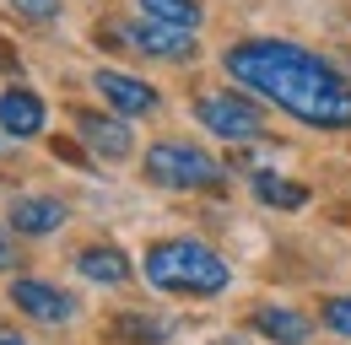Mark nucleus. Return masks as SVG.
Here are the masks:
<instances>
[{"label":"nucleus","mask_w":351,"mask_h":345,"mask_svg":"<svg viewBox=\"0 0 351 345\" xmlns=\"http://www.w3.org/2000/svg\"><path fill=\"white\" fill-rule=\"evenodd\" d=\"M227 76L243 81L249 92L270 97L276 108H287L292 119H303L313 129H351V86L298 43L281 38H249L232 43L221 54Z\"/></svg>","instance_id":"obj_1"},{"label":"nucleus","mask_w":351,"mask_h":345,"mask_svg":"<svg viewBox=\"0 0 351 345\" xmlns=\"http://www.w3.org/2000/svg\"><path fill=\"white\" fill-rule=\"evenodd\" d=\"M146 281L157 292H178V297H217L232 281V270L221 264L217 248L195 243V238H168L146 248Z\"/></svg>","instance_id":"obj_2"},{"label":"nucleus","mask_w":351,"mask_h":345,"mask_svg":"<svg viewBox=\"0 0 351 345\" xmlns=\"http://www.w3.org/2000/svg\"><path fill=\"white\" fill-rule=\"evenodd\" d=\"M146 178L162 189H211V183H221V168L217 157H206L189 140H162L146 151Z\"/></svg>","instance_id":"obj_3"},{"label":"nucleus","mask_w":351,"mask_h":345,"mask_svg":"<svg viewBox=\"0 0 351 345\" xmlns=\"http://www.w3.org/2000/svg\"><path fill=\"white\" fill-rule=\"evenodd\" d=\"M195 119L221 135V140H260L265 135V114L243 97V92H211V97H200L195 103Z\"/></svg>","instance_id":"obj_4"},{"label":"nucleus","mask_w":351,"mask_h":345,"mask_svg":"<svg viewBox=\"0 0 351 345\" xmlns=\"http://www.w3.org/2000/svg\"><path fill=\"white\" fill-rule=\"evenodd\" d=\"M125 38L135 43V54H152V60H189L195 54V38L184 33V27H168V22H130L125 27Z\"/></svg>","instance_id":"obj_5"},{"label":"nucleus","mask_w":351,"mask_h":345,"mask_svg":"<svg viewBox=\"0 0 351 345\" xmlns=\"http://www.w3.org/2000/svg\"><path fill=\"white\" fill-rule=\"evenodd\" d=\"M11 302L38 324H71V313H76V302L54 286H44V281H11Z\"/></svg>","instance_id":"obj_6"},{"label":"nucleus","mask_w":351,"mask_h":345,"mask_svg":"<svg viewBox=\"0 0 351 345\" xmlns=\"http://www.w3.org/2000/svg\"><path fill=\"white\" fill-rule=\"evenodd\" d=\"M92 86H97L103 103L119 108V114H152V108H157V92L146 81H135V76H125V71H97Z\"/></svg>","instance_id":"obj_7"},{"label":"nucleus","mask_w":351,"mask_h":345,"mask_svg":"<svg viewBox=\"0 0 351 345\" xmlns=\"http://www.w3.org/2000/svg\"><path fill=\"white\" fill-rule=\"evenodd\" d=\"M0 129L16 135V140L38 135V129H44V103H38V92H27V86L0 92Z\"/></svg>","instance_id":"obj_8"},{"label":"nucleus","mask_w":351,"mask_h":345,"mask_svg":"<svg viewBox=\"0 0 351 345\" xmlns=\"http://www.w3.org/2000/svg\"><path fill=\"white\" fill-rule=\"evenodd\" d=\"M76 129H82V140H87L97 157H108V162H119V157H130V129L119 125V119H103V114H82L76 119Z\"/></svg>","instance_id":"obj_9"},{"label":"nucleus","mask_w":351,"mask_h":345,"mask_svg":"<svg viewBox=\"0 0 351 345\" xmlns=\"http://www.w3.org/2000/svg\"><path fill=\"white\" fill-rule=\"evenodd\" d=\"M65 221V205L60 200H49V194H22V200H11V227L16 232H27V238H44Z\"/></svg>","instance_id":"obj_10"},{"label":"nucleus","mask_w":351,"mask_h":345,"mask_svg":"<svg viewBox=\"0 0 351 345\" xmlns=\"http://www.w3.org/2000/svg\"><path fill=\"white\" fill-rule=\"evenodd\" d=\"M254 329L270 335V340H281V345H303L313 335V324H308L303 313H292V307H260L254 313Z\"/></svg>","instance_id":"obj_11"},{"label":"nucleus","mask_w":351,"mask_h":345,"mask_svg":"<svg viewBox=\"0 0 351 345\" xmlns=\"http://www.w3.org/2000/svg\"><path fill=\"white\" fill-rule=\"evenodd\" d=\"M82 275L97 281V286H119V281H130V259L119 254V248H82Z\"/></svg>","instance_id":"obj_12"},{"label":"nucleus","mask_w":351,"mask_h":345,"mask_svg":"<svg viewBox=\"0 0 351 345\" xmlns=\"http://www.w3.org/2000/svg\"><path fill=\"white\" fill-rule=\"evenodd\" d=\"M135 5H141L152 22H168V27H184V33H195L200 16H206L200 0H135Z\"/></svg>","instance_id":"obj_13"},{"label":"nucleus","mask_w":351,"mask_h":345,"mask_svg":"<svg viewBox=\"0 0 351 345\" xmlns=\"http://www.w3.org/2000/svg\"><path fill=\"white\" fill-rule=\"evenodd\" d=\"M254 194H260L265 205H281V211L308 205V189H303V183H287V178H276V172H254Z\"/></svg>","instance_id":"obj_14"},{"label":"nucleus","mask_w":351,"mask_h":345,"mask_svg":"<svg viewBox=\"0 0 351 345\" xmlns=\"http://www.w3.org/2000/svg\"><path fill=\"white\" fill-rule=\"evenodd\" d=\"M119 335H125V340H162V335H168V329H162V324H152V318H119Z\"/></svg>","instance_id":"obj_15"},{"label":"nucleus","mask_w":351,"mask_h":345,"mask_svg":"<svg viewBox=\"0 0 351 345\" xmlns=\"http://www.w3.org/2000/svg\"><path fill=\"white\" fill-rule=\"evenodd\" d=\"M324 324H330L335 335H351V297H335V302H324Z\"/></svg>","instance_id":"obj_16"},{"label":"nucleus","mask_w":351,"mask_h":345,"mask_svg":"<svg viewBox=\"0 0 351 345\" xmlns=\"http://www.w3.org/2000/svg\"><path fill=\"white\" fill-rule=\"evenodd\" d=\"M11 5H16L27 22H54V16H60V0H11Z\"/></svg>","instance_id":"obj_17"},{"label":"nucleus","mask_w":351,"mask_h":345,"mask_svg":"<svg viewBox=\"0 0 351 345\" xmlns=\"http://www.w3.org/2000/svg\"><path fill=\"white\" fill-rule=\"evenodd\" d=\"M16 264V254H11V238H5V227H0V270H11Z\"/></svg>","instance_id":"obj_18"},{"label":"nucleus","mask_w":351,"mask_h":345,"mask_svg":"<svg viewBox=\"0 0 351 345\" xmlns=\"http://www.w3.org/2000/svg\"><path fill=\"white\" fill-rule=\"evenodd\" d=\"M0 345H27V340H22L16 329H0Z\"/></svg>","instance_id":"obj_19"}]
</instances>
